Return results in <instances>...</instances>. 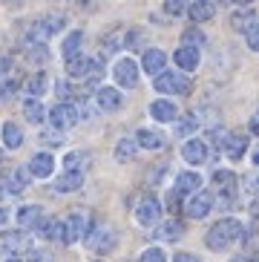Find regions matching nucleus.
Here are the masks:
<instances>
[{
  "mask_svg": "<svg viewBox=\"0 0 259 262\" xmlns=\"http://www.w3.org/2000/svg\"><path fill=\"white\" fill-rule=\"evenodd\" d=\"M242 233H245V228H242L239 219H219V222L205 233V245L210 248V251H225V248H230L233 242H239Z\"/></svg>",
  "mask_w": 259,
  "mask_h": 262,
  "instance_id": "1",
  "label": "nucleus"
},
{
  "mask_svg": "<svg viewBox=\"0 0 259 262\" xmlns=\"http://www.w3.org/2000/svg\"><path fill=\"white\" fill-rule=\"evenodd\" d=\"M153 90L159 95H164V98H167V95H187L190 93V78H187V72L164 70L153 78Z\"/></svg>",
  "mask_w": 259,
  "mask_h": 262,
  "instance_id": "2",
  "label": "nucleus"
},
{
  "mask_svg": "<svg viewBox=\"0 0 259 262\" xmlns=\"http://www.w3.org/2000/svg\"><path fill=\"white\" fill-rule=\"evenodd\" d=\"M101 61L98 58H90V55H75V58H69L67 61V75L72 81H90L95 84V78H101Z\"/></svg>",
  "mask_w": 259,
  "mask_h": 262,
  "instance_id": "3",
  "label": "nucleus"
},
{
  "mask_svg": "<svg viewBox=\"0 0 259 262\" xmlns=\"http://www.w3.org/2000/svg\"><path fill=\"white\" fill-rule=\"evenodd\" d=\"M67 26V15H44L29 26V43H46Z\"/></svg>",
  "mask_w": 259,
  "mask_h": 262,
  "instance_id": "4",
  "label": "nucleus"
},
{
  "mask_svg": "<svg viewBox=\"0 0 259 262\" xmlns=\"http://www.w3.org/2000/svg\"><path fill=\"white\" fill-rule=\"evenodd\" d=\"M115 245H118V233H115L113 225H107V222L92 225L90 236H87V248L90 251H95V254H110V251H115Z\"/></svg>",
  "mask_w": 259,
  "mask_h": 262,
  "instance_id": "5",
  "label": "nucleus"
},
{
  "mask_svg": "<svg viewBox=\"0 0 259 262\" xmlns=\"http://www.w3.org/2000/svg\"><path fill=\"white\" fill-rule=\"evenodd\" d=\"M138 75H141V63H136L127 55L113 63V81L118 90H133V86H138Z\"/></svg>",
  "mask_w": 259,
  "mask_h": 262,
  "instance_id": "6",
  "label": "nucleus"
},
{
  "mask_svg": "<svg viewBox=\"0 0 259 262\" xmlns=\"http://www.w3.org/2000/svg\"><path fill=\"white\" fill-rule=\"evenodd\" d=\"M63 222H67V245L69 242H81V239H87L90 231H92V225H95L90 210H72Z\"/></svg>",
  "mask_w": 259,
  "mask_h": 262,
  "instance_id": "7",
  "label": "nucleus"
},
{
  "mask_svg": "<svg viewBox=\"0 0 259 262\" xmlns=\"http://www.w3.org/2000/svg\"><path fill=\"white\" fill-rule=\"evenodd\" d=\"M78 118H81V110L75 104H69V101H58L52 110H49V124H52L55 130H69V127H75Z\"/></svg>",
  "mask_w": 259,
  "mask_h": 262,
  "instance_id": "8",
  "label": "nucleus"
},
{
  "mask_svg": "<svg viewBox=\"0 0 259 262\" xmlns=\"http://www.w3.org/2000/svg\"><path fill=\"white\" fill-rule=\"evenodd\" d=\"M161 219V202L156 196H144V199L136 205V222L141 228H156Z\"/></svg>",
  "mask_w": 259,
  "mask_h": 262,
  "instance_id": "9",
  "label": "nucleus"
},
{
  "mask_svg": "<svg viewBox=\"0 0 259 262\" xmlns=\"http://www.w3.org/2000/svg\"><path fill=\"white\" fill-rule=\"evenodd\" d=\"M216 205V193H193L190 199L184 202V213L190 216V219H205Z\"/></svg>",
  "mask_w": 259,
  "mask_h": 262,
  "instance_id": "10",
  "label": "nucleus"
},
{
  "mask_svg": "<svg viewBox=\"0 0 259 262\" xmlns=\"http://www.w3.org/2000/svg\"><path fill=\"white\" fill-rule=\"evenodd\" d=\"M173 63L179 72H196L199 63H202V52H199V47H187V43H182V47L173 52Z\"/></svg>",
  "mask_w": 259,
  "mask_h": 262,
  "instance_id": "11",
  "label": "nucleus"
},
{
  "mask_svg": "<svg viewBox=\"0 0 259 262\" xmlns=\"http://www.w3.org/2000/svg\"><path fill=\"white\" fill-rule=\"evenodd\" d=\"M141 70H144V75H159V72H164L167 70V52L164 49H159V47H150V49H144L141 52Z\"/></svg>",
  "mask_w": 259,
  "mask_h": 262,
  "instance_id": "12",
  "label": "nucleus"
},
{
  "mask_svg": "<svg viewBox=\"0 0 259 262\" xmlns=\"http://www.w3.org/2000/svg\"><path fill=\"white\" fill-rule=\"evenodd\" d=\"M207 156H210V147H207V141H202V139H187L182 144V159L190 164V167L205 164Z\"/></svg>",
  "mask_w": 259,
  "mask_h": 262,
  "instance_id": "13",
  "label": "nucleus"
},
{
  "mask_svg": "<svg viewBox=\"0 0 259 262\" xmlns=\"http://www.w3.org/2000/svg\"><path fill=\"white\" fill-rule=\"evenodd\" d=\"M124 104V95L118 86H98L95 90V107L104 110V113H115V110H121Z\"/></svg>",
  "mask_w": 259,
  "mask_h": 262,
  "instance_id": "14",
  "label": "nucleus"
},
{
  "mask_svg": "<svg viewBox=\"0 0 259 262\" xmlns=\"http://www.w3.org/2000/svg\"><path fill=\"white\" fill-rule=\"evenodd\" d=\"M182 236H184V222L176 219V216H167V222H159V228H156V239H161V242H179Z\"/></svg>",
  "mask_w": 259,
  "mask_h": 262,
  "instance_id": "15",
  "label": "nucleus"
},
{
  "mask_svg": "<svg viewBox=\"0 0 259 262\" xmlns=\"http://www.w3.org/2000/svg\"><path fill=\"white\" fill-rule=\"evenodd\" d=\"M0 239H3V248L12 251L15 256L23 254V251H32V239H29V233L23 231V228H20V231H6Z\"/></svg>",
  "mask_w": 259,
  "mask_h": 262,
  "instance_id": "16",
  "label": "nucleus"
},
{
  "mask_svg": "<svg viewBox=\"0 0 259 262\" xmlns=\"http://www.w3.org/2000/svg\"><path fill=\"white\" fill-rule=\"evenodd\" d=\"M245 147H248V136H242V133H228L222 139V150H225V156H228L230 162H239L242 159Z\"/></svg>",
  "mask_w": 259,
  "mask_h": 262,
  "instance_id": "17",
  "label": "nucleus"
},
{
  "mask_svg": "<svg viewBox=\"0 0 259 262\" xmlns=\"http://www.w3.org/2000/svg\"><path fill=\"white\" fill-rule=\"evenodd\" d=\"M38 231L44 239H52V242H67V222L63 219H52V216H44V222L38 225Z\"/></svg>",
  "mask_w": 259,
  "mask_h": 262,
  "instance_id": "18",
  "label": "nucleus"
},
{
  "mask_svg": "<svg viewBox=\"0 0 259 262\" xmlns=\"http://www.w3.org/2000/svg\"><path fill=\"white\" fill-rule=\"evenodd\" d=\"M150 116L156 118L159 124H170L179 118V107H176V101H167V98H159L150 104Z\"/></svg>",
  "mask_w": 259,
  "mask_h": 262,
  "instance_id": "19",
  "label": "nucleus"
},
{
  "mask_svg": "<svg viewBox=\"0 0 259 262\" xmlns=\"http://www.w3.org/2000/svg\"><path fill=\"white\" fill-rule=\"evenodd\" d=\"M40 222H44V208L40 205H23L17 210V225L23 231H38Z\"/></svg>",
  "mask_w": 259,
  "mask_h": 262,
  "instance_id": "20",
  "label": "nucleus"
},
{
  "mask_svg": "<svg viewBox=\"0 0 259 262\" xmlns=\"http://www.w3.org/2000/svg\"><path fill=\"white\" fill-rule=\"evenodd\" d=\"M55 170V156L52 153H35L29 159V173L35 179H49Z\"/></svg>",
  "mask_w": 259,
  "mask_h": 262,
  "instance_id": "21",
  "label": "nucleus"
},
{
  "mask_svg": "<svg viewBox=\"0 0 259 262\" xmlns=\"http://www.w3.org/2000/svg\"><path fill=\"white\" fill-rule=\"evenodd\" d=\"M81 185H84V173H75V170H63L61 176L52 182V190H55V193H75Z\"/></svg>",
  "mask_w": 259,
  "mask_h": 262,
  "instance_id": "22",
  "label": "nucleus"
},
{
  "mask_svg": "<svg viewBox=\"0 0 259 262\" xmlns=\"http://www.w3.org/2000/svg\"><path fill=\"white\" fill-rule=\"evenodd\" d=\"M213 15H216V6L210 0H190V3H187V17H190L193 24L213 20Z\"/></svg>",
  "mask_w": 259,
  "mask_h": 262,
  "instance_id": "23",
  "label": "nucleus"
},
{
  "mask_svg": "<svg viewBox=\"0 0 259 262\" xmlns=\"http://www.w3.org/2000/svg\"><path fill=\"white\" fill-rule=\"evenodd\" d=\"M199 187H202V176H199L196 170H182L179 176H176V190L182 193V196H187V193H199Z\"/></svg>",
  "mask_w": 259,
  "mask_h": 262,
  "instance_id": "24",
  "label": "nucleus"
},
{
  "mask_svg": "<svg viewBox=\"0 0 259 262\" xmlns=\"http://www.w3.org/2000/svg\"><path fill=\"white\" fill-rule=\"evenodd\" d=\"M81 47H84V32H81V29L67 32V38L61 40V55H63V61L75 58V55H81Z\"/></svg>",
  "mask_w": 259,
  "mask_h": 262,
  "instance_id": "25",
  "label": "nucleus"
},
{
  "mask_svg": "<svg viewBox=\"0 0 259 262\" xmlns=\"http://www.w3.org/2000/svg\"><path fill=\"white\" fill-rule=\"evenodd\" d=\"M23 90H26V95H32V98H40V95L49 90V75H46L44 70L32 72L29 78H26V84H23Z\"/></svg>",
  "mask_w": 259,
  "mask_h": 262,
  "instance_id": "26",
  "label": "nucleus"
},
{
  "mask_svg": "<svg viewBox=\"0 0 259 262\" xmlns=\"http://www.w3.org/2000/svg\"><path fill=\"white\" fill-rule=\"evenodd\" d=\"M136 144L144 147V150H161L164 147V136L159 130H150V127H141L136 133Z\"/></svg>",
  "mask_w": 259,
  "mask_h": 262,
  "instance_id": "27",
  "label": "nucleus"
},
{
  "mask_svg": "<svg viewBox=\"0 0 259 262\" xmlns=\"http://www.w3.org/2000/svg\"><path fill=\"white\" fill-rule=\"evenodd\" d=\"M0 136H3V147L6 150H17L23 144V130H20V124H15V121L3 124L0 127Z\"/></svg>",
  "mask_w": 259,
  "mask_h": 262,
  "instance_id": "28",
  "label": "nucleus"
},
{
  "mask_svg": "<svg viewBox=\"0 0 259 262\" xmlns=\"http://www.w3.org/2000/svg\"><path fill=\"white\" fill-rule=\"evenodd\" d=\"M23 116H26V121L29 124H44V118H49V113L44 110V104H40V98H26L23 101Z\"/></svg>",
  "mask_w": 259,
  "mask_h": 262,
  "instance_id": "29",
  "label": "nucleus"
},
{
  "mask_svg": "<svg viewBox=\"0 0 259 262\" xmlns=\"http://www.w3.org/2000/svg\"><path fill=\"white\" fill-rule=\"evenodd\" d=\"M9 190H12V196H17V193H23L26 187H29V182H32V173H29V167H15L12 173H9Z\"/></svg>",
  "mask_w": 259,
  "mask_h": 262,
  "instance_id": "30",
  "label": "nucleus"
},
{
  "mask_svg": "<svg viewBox=\"0 0 259 262\" xmlns=\"http://www.w3.org/2000/svg\"><path fill=\"white\" fill-rule=\"evenodd\" d=\"M253 20H256V12H253V9H248V6H239L236 12L230 15V26H233L236 32H242V35L248 32V26H251Z\"/></svg>",
  "mask_w": 259,
  "mask_h": 262,
  "instance_id": "31",
  "label": "nucleus"
},
{
  "mask_svg": "<svg viewBox=\"0 0 259 262\" xmlns=\"http://www.w3.org/2000/svg\"><path fill=\"white\" fill-rule=\"evenodd\" d=\"M90 153H84V150H72V153L63 156V167L67 170H75V173H84L87 167H90Z\"/></svg>",
  "mask_w": 259,
  "mask_h": 262,
  "instance_id": "32",
  "label": "nucleus"
},
{
  "mask_svg": "<svg viewBox=\"0 0 259 262\" xmlns=\"http://www.w3.org/2000/svg\"><path fill=\"white\" fill-rule=\"evenodd\" d=\"M199 130V116H193V113H187V116H179L176 118V133L179 136H193V133Z\"/></svg>",
  "mask_w": 259,
  "mask_h": 262,
  "instance_id": "33",
  "label": "nucleus"
},
{
  "mask_svg": "<svg viewBox=\"0 0 259 262\" xmlns=\"http://www.w3.org/2000/svg\"><path fill=\"white\" fill-rule=\"evenodd\" d=\"M136 150H138V144L133 139H121L115 144V159H118V162H133Z\"/></svg>",
  "mask_w": 259,
  "mask_h": 262,
  "instance_id": "34",
  "label": "nucleus"
},
{
  "mask_svg": "<svg viewBox=\"0 0 259 262\" xmlns=\"http://www.w3.org/2000/svg\"><path fill=\"white\" fill-rule=\"evenodd\" d=\"M17 90H20V78H17V75H6L3 81H0V101H9Z\"/></svg>",
  "mask_w": 259,
  "mask_h": 262,
  "instance_id": "35",
  "label": "nucleus"
},
{
  "mask_svg": "<svg viewBox=\"0 0 259 262\" xmlns=\"http://www.w3.org/2000/svg\"><path fill=\"white\" fill-rule=\"evenodd\" d=\"M210 182H213V185L222 190V187H230V185H236V176H233L230 170L219 167V170H213V173H210Z\"/></svg>",
  "mask_w": 259,
  "mask_h": 262,
  "instance_id": "36",
  "label": "nucleus"
},
{
  "mask_svg": "<svg viewBox=\"0 0 259 262\" xmlns=\"http://www.w3.org/2000/svg\"><path fill=\"white\" fill-rule=\"evenodd\" d=\"M164 15L167 17H182L187 15V0H164Z\"/></svg>",
  "mask_w": 259,
  "mask_h": 262,
  "instance_id": "37",
  "label": "nucleus"
},
{
  "mask_svg": "<svg viewBox=\"0 0 259 262\" xmlns=\"http://www.w3.org/2000/svg\"><path fill=\"white\" fill-rule=\"evenodd\" d=\"M182 43H187V47H202V43H205V32L196 29V26L184 29L182 32Z\"/></svg>",
  "mask_w": 259,
  "mask_h": 262,
  "instance_id": "38",
  "label": "nucleus"
},
{
  "mask_svg": "<svg viewBox=\"0 0 259 262\" xmlns=\"http://www.w3.org/2000/svg\"><path fill=\"white\" fill-rule=\"evenodd\" d=\"M26 58H29L32 63H46V58H49V52H46V43H29V49H26Z\"/></svg>",
  "mask_w": 259,
  "mask_h": 262,
  "instance_id": "39",
  "label": "nucleus"
},
{
  "mask_svg": "<svg viewBox=\"0 0 259 262\" xmlns=\"http://www.w3.org/2000/svg\"><path fill=\"white\" fill-rule=\"evenodd\" d=\"M245 43H248L251 52H259V15H256V20L248 26V32H245Z\"/></svg>",
  "mask_w": 259,
  "mask_h": 262,
  "instance_id": "40",
  "label": "nucleus"
},
{
  "mask_svg": "<svg viewBox=\"0 0 259 262\" xmlns=\"http://www.w3.org/2000/svg\"><path fill=\"white\" fill-rule=\"evenodd\" d=\"M138 262H167V256H164L161 248H144L141 256H138Z\"/></svg>",
  "mask_w": 259,
  "mask_h": 262,
  "instance_id": "41",
  "label": "nucleus"
},
{
  "mask_svg": "<svg viewBox=\"0 0 259 262\" xmlns=\"http://www.w3.org/2000/svg\"><path fill=\"white\" fill-rule=\"evenodd\" d=\"M245 193H251V196H259V170H253V173H248L242 182Z\"/></svg>",
  "mask_w": 259,
  "mask_h": 262,
  "instance_id": "42",
  "label": "nucleus"
},
{
  "mask_svg": "<svg viewBox=\"0 0 259 262\" xmlns=\"http://www.w3.org/2000/svg\"><path fill=\"white\" fill-rule=\"evenodd\" d=\"M55 93H58V98H61V101H72V98H75V86L69 84V81H58Z\"/></svg>",
  "mask_w": 259,
  "mask_h": 262,
  "instance_id": "43",
  "label": "nucleus"
},
{
  "mask_svg": "<svg viewBox=\"0 0 259 262\" xmlns=\"http://www.w3.org/2000/svg\"><path fill=\"white\" fill-rule=\"evenodd\" d=\"M179 208H182V193L173 187V190H170V196H167V213L176 216V213H179Z\"/></svg>",
  "mask_w": 259,
  "mask_h": 262,
  "instance_id": "44",
  "label": "nucleus"
},
{
  "mask_svg": "<svg viewBox=\"0 0 259 262\" xmlns=\"http://www.w3.org/2000/svg\"><path fill=\"white\" fill-rule=\"evenodd\" d=\"M138 43H141V29H130L127 35H124V47H127V49H136Z\"/></svg>",
  "mask_w": 259,
  "mask_h": 262,
  "instance_id": "45",
  "label": "nucleus"
},
{
  "mask_svg": "<svg viewBox=\"0 0 259 262\" xmlns=\"http://www.w3.org/2000/svg\"><path fill=\"white\" fill-rule=\"evenodd\" d=\"M26 262H52V256H49V251H29Z\"/></svg>",
  "mask_w": 259,
  "mask_h": 262,
  "instance_id": "46",
  "label": "nucleus"
},
{
  "mask_svg": "<svg viewBox=\"0 0 259 262\" xmlns=\"http://www.w3.org/2000/svg\"><path fill=\"white\" fill-rule=\"evenodd\" d=\"M170 262H202V259H199L196 254H187V251H179V254H176Z\"/></svg>",
  "mask_w": 259,
  "mask_h": 262,
  "instance_id": "47",
  "label": "nucleus"
},
{
  "mask_svg": "<svg viewBox=\"0 0 259 262\" xmlns=\"http://www.w3.org/2000/svg\"><path fill=\"white\" fill-rule=\"evenodd\" d=\"M251 219H253V225H259V196H253V202H251Z\"/></svg>",
  "mask_w": 259,
  "mask_h": 262,
  "instance_id": "48",
  "label": "nucleus"
},
{
  "mask_svg": "<svg viewBox=\"0 0 259 262\" xmlns=\"http://www.w3.org/2000/svg\"><path fill=\"white\" fill-rule=\"evenodd\" d=\"M6 196H12V190H9V182H6V179H0V199H6Z\"/></svg>",
  "mask_w": 259,
  "mask_h": 262,
  "instance_id": "49",
  "label": "nucleus"
},
{
  "mask_svg": "<svg viewBox=\"0 0 259 262\" xmlns=\"http://www.w3.org/2000/svg\"><path fill=\"white\" fill-rule=\"evenodd\" d=\"M251 133L259 136V113H253V118H251Z\"/></svg>",
  "mask_w": 259,
  "mask_h": 262,
  "instance_id": "50",
  "label": "nucleus"
},
{
  "mask_svg": "<svg viewBox=\"0 0 259 262\" xmlns=\"http://www.w3.org/2000/svg\"><path fill=\"white\" fill-rule=\"evenodd\" d=\"M233 3H236V6H251L253 0H233Z\"/></svg>",
  "mask_w": 259,
  "mask_h": 262,
  "instance_id": "51",
  "label": "nucleus"
},
{
  "mask_svg": "<svg viewBox=\"0 0 259 262\" xmlns=\"http://www.w3.org/2000/svg\"><path fill=\"white\" fill-rule=\"evenodd\" d=\"M3 222H6V210L0 208V228H3Z\"/></svg>",
  "mask_w": 259,
  "mask_h": 262,
  "instance_id": "52",
  "label": "nucleus"
},
{
  "mask_svg": "<svg viewBox=\"0 0 259 262\" xmlns=\"http://www.w3.org/2000/svg\"><path fill=\"white\" fill-rule=\"evenodd\" d=\"M6 262H23V259H20V256H15V254H12V256H9Z\"/></svg>",
  "mask_w": 259,
  "mask_h": 262,
  "instance_id": "53",
  "label": "nucleus"
},
{
  "mask_svg": "<svg viewBox=\"0 0 259 262\" xmlns=\"http://www.w3.org/2000/svg\"><path fill=\"white\" fill-rule=\"evenodd\" d=\"M253 164H256V167H259V153H256V156H253Z\"/></svg>",
  "mask_w": 259,
  "mask_h": 262,
  "instance_id": "54",
  "label": "nucleus"
},
{
  "mask_svg": "<svg viewBox=\"0 0 259 262\" xmlns=\"http://www.w3.org/2000/svg\"><path fill=\"white\" fill-rule=\"evenodd\" d=\"M0 162H3V147H0Z\"/></svg>",
  "mask_w": 259,
  "mask_h": 262,
  "instance_id": "55",
  "label": "nucleus"
},
{
  "mask_svg": "<svg viewBox=\"0 0 259 262\" xmlns=\"http://www.w3.org/2000/svg\"><path fill=\"white\" fill-rule=\"evenodd\" d=\"M78 3H81V6H84V3H90V0H78Z\"/></svg>",
  "mask_w": 259,
  "mask_h": 262,
  "instance_id": "56",
  "label": "nucleus"
},
{
  "mask_svg": "<svg viewBox=\"0 0 259 262\" xmlns=\"http://www.w3.org/2000/svg\"><path fill=\"white\" fill-rule=\"evenodd\" d=\"M3 3H17V0H3Z\"/></svg>",
  "mask_w": 259,
  "mask_h": 262,
  "instance_id": "57",
  "label": "nucleus"
},
{
  "mask_svg": "<svg viewBox=\"0 0 259 262\" xmlns=\"http://www.w3.org/2000/svg\"><path fill=\"white\" fill-rule=\"evenodd\" d=\"M251 262H259V256H253V259H251Z\"/></svg>",
  "mask_w": 259,
  "mask_h": 262,
  "instance_id": "58",
  "label": "nucleus"
},
{
  "mask_svg": "<svg viewBox=\"0 0 259 262\" xmlns=\"http://www.w3.org/2000/svg\"><path fill=\"white\" fill-rule=\"evenodd\" d=\"M95 262H101V259H95Z\"/></svg>",
  "mask_w": 259,
  "mask_h": 262,
  "instance_id": "59",
  "label": "nucleus"
}]
</instances>
